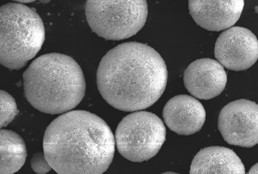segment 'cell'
Instances as JSON below:
<instances>
[{"mask_svg": "<svg viewBox=\"0 0 258 174\" xmlns=\"http://www.w3.org/2000/svg\"><path fill=\"white\" fill-rule=\"evenodd\" d=\"M31 167L35 172L38 174L47 173L53 169L42 152L34 154L31 159Z\"/></svg>", "mask_w": 258, "mask_h": 174, "instance_id": "9a60e30c", "label": "cell"}, {"mask_svg": "<svg viewBox=\"0 0 258 174\" xmlns=\"http://www.w3.org/2000/svg\"><path fill=\"white\" fill-rule=\"evenodd\" d=\"M0 63L10 70H21L40 52L45 28L35 10L18 4L1 6Z\"/></svg>", "mask_w": 258, "mask_h": 174, "instance_id": "277c9868", "label": "cell"}, {"mask_svg": "<svg viewBox=\"0 0 258 174\" xmlns=\"http://www.w3.org/2000/svg\"><path fill=\"white\" fill-rule=\"evenodd\" d=\"M43 150L57 173L102 174L114 158L115 139L107 123L94 113L70 111L48 125Z\"/></svg>", "mask_w": 258, "mask_h": 174, "instance_id": "7a4b0ae2", "label": "cell"}, {"mask_svg": "<svg viewBox=\"0 0 258 174\" xmlns=\"http://www.w3.org/2000/svg\"><path fill=\"white\" fill-rule=\"evenodd\" d=\"M167 67L147 44L125 42L106 53L97 69L99 93L117 110L136 112L152 107L167 85Z\"/></svg>", "mask_w": 258, "mask_h": 174, "instance_id": "6da1fadb", "label": "cell"}, {"mask_svg": "<svg viewBox=\"0 0 258 174\" xmlns=\"http://www.w3.org/2000/svg\"><path fill=\"white\" fill-rule=\"evenodd\" d=\"M85 15L95 34L109 41H120L144 27L148 6L146 0H88Z\"/></svg>", "mask_w": 258, "mask_h": 174, "instance_id": "5b68a950", "label": "cell"}, {"mask_svg": "<svg viewBox=\"0 0 258 174\" xmlns=\"http://www.w3.org/2000/svg\"><path fill=\"white\" fill-rule=\"evenodd\" d=\"M218 128L231 145L252 148L258 142V106L249 100L230 102L220 111Z\"/></svg>", "mask_w": 258, "mask_h": 174, "instance_id": "52a82bcc", "label": "cell"}, {"mask_svg": "<svg viewBox=\"0 0 258 174\" xmlns=\"http://www.w3.org/2000/svg\"><path fill=\"white\" fill-rule=\"evenodd\" d=\"M190 174H244L240 158L232 149L213 146L202 149L194 158Z\"/></svg>", "mask_w": 258, "mask_h": 174, "instance_id": "7c38bea8", "label": "cell"}, {"mask_svg": "<svg viewBox=\"0 0 258 174\" xmlns=\"http://www.w3.org/2000/svg\"><path fill=\"white\" fill-rule=\"evenodd\" d=\"M0 126L1 128H5L15 119V117L19 113V111L17 107L15 99L5 90H1L0 92Z\"/></svg>", "mask_w": 258, "mask_h": 174, "instance_id": "5bb4252c", "label": "cell"}, {"mask_svg": "<svg viewBox=\"0 0 258 174\" xmlns=\"http://www.w3.org/2000/svg\"><path fill=\"white\" fill-rule=\"evenodd\" d=\"M41 3H48L49 1H41Z\"/></svg>", "mask_w": 258, "mask_h": 174, "instance_id": "ac0fdd59", "label": "cell"}, {"mask_svg": "<svg viewBox=\"0 0 258 174\" xmlns=\"http://www.w3.org/2000/svg\"><path fill=\"white\" fill-rule=\"evenodd\" d=\"M33 2H34V1H32V0H26V1H17V3L22 4V5H24V4L26 5V4L33 3Z\"/></svg>", "mask_w": 258, "mask_h": 174, "instance_id": "e0dca14e", "label": "cell"}, {"mask_svg": "<svg viewBox=\"0 0 258 174\" xmlns=\"http://www.w3.org/2000/svg\"><path fill=\"white\" fill-rule=\"evenodd\" d=\"M214 55L226 69L235 71L247 70L257 60V39L249 29L231 27L218 38Z\"/></svg>", "mask_w": 258, "mask_h": 174, "instance_id": "ba28073f", "label": "cell"}, {"mask_svg": "<svg viewBox=\"0 0 258 174\" xmlns=\"http://www.w3.org/2000/svg\"><path fill=\"white\" fill-rule=\"evenodd\" d=\"M0 172L15 173L24 165L27 159L26 144L14 131L2 129L0 131Z\"/></svg>", "mask_w": 258, "mask_h": 174, "instance_id": "4fadbf2b", "label": "cell"}, {"mask_svg": "<svg viewBox=\"0 0 258 174\" xmlns=\"http://www.w3.org/2000/svg\"><path fill=\"white\" fill-rule=\"evenodd\" d=\"M163 117L170 131L178 135L190 136L198 132L205 124L206 111L198 100L180 95L165 104Z\"/></svg>", "mask_w": 258, "mask_h": 174, "instance_id": "8fae6325", "label": "cell"}, {"mask_svg": "<svg viewBox=\"0 0 258 174\" xmlns=\"http://www.w3.org/2000/svg\"><path fill=\"white\" fill-rule=\"evenodd\" d=\"M248 173L249 174H257L258 171H257V164H255V165H253L252 167L250 168V170H249V171H248Z\"/></svg>", "mask_w": 258, "mask_h": 174, "instance_id": "2e32d148", "label": "cell"}, {"mask_svg": "<svg viewBox=\"0 0 258 174\" xmlns=\"http://www.w3.org/2000/svg\"><path fill=\"white\" fill-rule=\"evenodd\" d=\"M188 93L200 100H211L223 92L227 82L226 70L212 58L197 59L188 65L183 75Z\"/></svg>", "mask_w": 258, "mask_h": 174, "instance_id": "9c48e42d", "label": "cell"}, {"mask_svg": "<svg viewBox=\"0 0 258 174\" xmlns=\"http://www.w3.org/2000/svg\"><path fill=\"white\" fill-rule=\"evenodd\" d=\"M243 0H190L189 14L199 26L209 31H222L233 26L243 12Z\"/></svg>", "mask_w": 258, "mask_h": 174, "instance_id": "30bf717a", "label": "cell"}, {"mask_svg": "<svg viewBox=\"0 0 258 174\" xmlns=\"http://www.w3.org/2000/svg\"><path fill=\"white\" fill-rule=\"evenodd\" d=\"M166 138L164 122L154 113L136 111L126 115L115 131L120 155L133 162H143L159 153Z\"/></svg>", "mask_w": 258, "mask_h": 174, "instance_id": "8992f818", "label": "cell"}, {"mask_svg": "<svg viewBox=\"0 0 258 174\" xmlns=\"http://www.w3.org/2000/svg\"><path fill=\"white\" fill-rule=\"evenodd\" d=\"M23 77L27 101L41 113H68L85 97L86 83L81 67L74 58L61 53L40 56Z\"/></svg>", "mask_w": 258, "mask_h": 174, "instance_id": "3957f363", "label": "cell"}]
</instances>
